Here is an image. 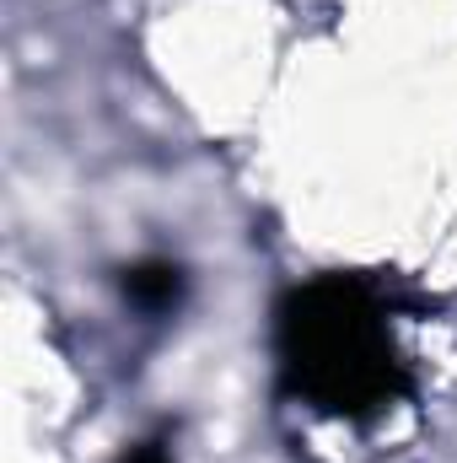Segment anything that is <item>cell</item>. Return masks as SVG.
I'll use <instances>...</instances> for the list:
<instances>
[{
    "label": "cell",
    "mask_w": 457,
    "mask_h": 463,
    "mask_svg": "<svg viewBox=\"0 0 457 463\" xmlns=\"http://www.w3.org/2000/svg\"><path fill=\"white\" fill-rule=\"evenodd\" d=\"M275 361L280 388L334 420H371L409 393V361L398 355L377 286L344 269L280 297Z\"/></svg>",
    "instance_id": "obj_1"
},
{
    "label": "cell",
    "mask_w": 457,
    "mask_h": 463,
    "mask_svg": "<svg viewBox=\"0 0 457 463\" xmlns=\"http://www.w3.org/2000/svg\"><path fill=\"white\" fill-rule=\"evenodd\" d=\"M118 463H173V448H167L162 437H145V442L124 448V458H118Z\"/></svg>",
    "instance_id": "obj_3"
},
{
    "label": "cell",
    "mask_w": 457,
    "mask_h": 463,
    "mask_svg": "<svg viewBox=\"0 0 457 463\" xmlns=\"http://www.w3.org/2000/svg\"><path fill=\"white\" fill-rule=\"evenodd\" d=\"M118 291H124V302H129L135 313L167 318V313H178V302L189 297V275H183L178 259H135V264H124Z\"/></svg>",
    "instance_id": "obj_2"
}]
</instances>
